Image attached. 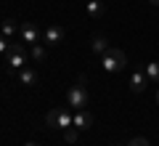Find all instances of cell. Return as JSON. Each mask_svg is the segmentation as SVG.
Returning a JSON list of instances; mask_svg holds the SVG:
<instances>
[{"label": "cell", "mask_w": 159, "mask_h": 146, "mask_svg": "<svg viewBox=\"0 0 159 146\" xmlns=\"http://www.w3.org/2000/svg\"><path fill=\"white\" fill-rule=\"evenodd\" d=\"M19 82L21 85H27V88H34V85L40 82V77H37V72L34 69H29V67H24V69H19Z\"/></svg>", "instance_id": "cell-8"}, {"label": "cell", "mask_w": 159, "mask_h": 146, "mask_svg": "<svg viewBox=\"0 0 159 146\" xmlns=\"http://www.w3.org/2000/svg\"><path fill=\"white\" fill-rule=\"evenodd\" d=\"M148 3H151V6H159V0H148Z\"/></svg>", "instance_id": "cell-18"}, {"label": "cell", "mask_w": 159, "mask_h": 146, "mask_svg": "<svg viewBox=\"0 0 159 146\" xmlns=\"http://www.w3.org/2000/svg\"><path fill=\"white\" fill-rule=\"evenodd\" d=\"M16 32H19V21H16V19H6V21H3V27H0V35L11 40Z\"/></svg>", "instance_id": "cell-11"}, {"label": "cell", "mask_w": 159, "mask_h": 146, "mask_svg": "<svg viewBox=\"0 0 159 146\" xmlns=\"http://www.w3.org/2000/svg\"><path fill=\"white\" fill-rule=\"evenodd\" d=\"M72 120H74V117L66 112V109L56 106V109H51V112H48L45 122H48V128H53V130H66V128H72Z\"/></svg>", "instance_id": "cell-4"}, {"label": "cell", "mask_w": 159, "mask_h": 146, "mask_svg": "<svg viewBox=\"0 0 159 146\" xmlns=\"http://www.w3.org/2000/svg\"><path fill=\"white\" fill-rule=\"evenodd\" d=\"M24 146H40V144H24Z\"/></svg>", "instance_id": "cell-19"}, {"label": "cell", "mask_w": 159, "mask_h": 146, "mask_svg": "<svg viewBox=\"0 0 159 146\" xmlns=\"http://www.w3.org/2000/svg\"><path fill=\"white\" fill-rule=\"evenodd\" d=\"M157 101H159V93H157Z\"/></svg>", "instance_id": "cell-20"}, {"label": "cell", "mask_w": 159, "mask_h": 146, "mask_svg": "<svg viewBox=\"0 0 159 146\" xmlns=\"http://www.w3.org/2000/svg\"><path fill=\"white\" fill-rule=\"evenodd\" d=\"M19 35H21V40H24V43H29V45L40 43V29H37V24H34V21H24L21 27H19Z\"/></svg>", "instance_id": "cell-6"}, {"label": "cell", "mask_w": 159, "mask_h": 146, "mask_svg": "<svg viewBox=\"0 0 159 146\" xmlns=\"http://www.w3.org/2000/svg\"><path fill=\"white\" fill-rule=\"evenodd\" d=\"M125 64H127V56H125V51H119V48H109V51L101 56L103 72H122Z\"/></svg>", "instance_id": "cell-2"}, {"label": "cell", "mask_w": 159, "mask_h": 146, "mask_svg": "<svg viewBox=\"0 0 159 146\" xmlns=\"http://www.w3.org/2000/svg\"><path fill=\"white\" fill-rule=\"evenodd\" d=\"M127 146H151V144H148L146 138H133V141H130Z\"/></svg>", "instance_id": "cell-17"}, {"label": "cell", "mask_w": 159, "mask_h": 146, "mask_svg": "<svg viewBox=\"0 0 159 146\" xmlns=\"http://www.w3.org/2000/svg\"><path fill=\"white\" fill-rule=\"evenodd\" d=\"M8 45H11V43H8V37L0 35V56H6V53H8Z\"/></svg>", "instance_id": "cell-16"}, {"label": "cell", "mask_w": 159, "mask_h": 146, "mask_svg": "<svg viewBox=\"0 0 159 146\" xmlns=\"http://www.w3.org/2000/svg\"><path fill=\"white\" fill-rule=\"evenodd\" d=\"M109 48H111V43H109L103 35H96V37L90 40V51H93V53H98V56H103Z\"/></svg>", "instance_id": "cell-10"}, {"label": "cell", "mask_w": 159, "mask_h": 146, "mask_svg": "<svg viewBox=\"0 0 159 146\" xmlns=\"http://www.w3.org/2000/svg\"><path fill=\"white\" fill-rule=\"evenodd\" d=\"M32 59H34V61H45V48H43V43H34L32 45Z\"/></svg>", "instance_id": "cell-14"}, {"label": "cell", "mask_w": 159, "mask_h": 146, "mask_svg": "<svg viewBox=\"0 0 159 146\" xmlns=\"http://www.w3.org/2000/svg\"><path fill=\"white\" fill-rule=\"evenodd\" d=\"M146 82H148L146 72H143V69H133V77H130L133 93H143V90H146Z\"/></svg>", "instance_id": "cell-7"}, {"label": "cell", "mask_w": 159, "mask_h": 146, "mask_svg": "<svg viewBox=\"0 0 159 146\" xmlns=\"http://www.w3.org/2000/svg\"><path fill=\"white\" fill-rule=\"evenodd\" d=\"M66 101H69V106L77 109V112L90 106V93L85 90V77H80L77 85H72V88L66 90Z\"/></svg>", "instance_id": "cell-1"}, {"label": "cell", "mask_w": 159, "mask_h": 146, "mask_svg": "<svg viewBox=\"0 0 159 146\" xmlns=\"http://www.w3.org/2000/svg\"><path fill=\"white\" fill-rule=\"evenodd\" d=\"M40 40H43V45H58V43H64V27H58V24H48V27L40 32Z\"/></svg>", "instance_id": "cell-5"}, {"label": "cell", "mask_w": 159, "mask_h": 146, "mask_svg": "<svg viewBox=\"0 0 159 146\" xmlns=\"http://www.w3.org/2000/svg\"><path fill=\"white\" fill-rule=\"evenodd\" d=\"M143 72H146V77L151 80V82H159V61H148L146 67H143Z\"/></svg>", "instance_id": "cell-12"}, {"label": "cell", "mask_w": 159, "mask_h": 146, "mask_svg": "<svg viewBox=\"0 0 159 146\" xmlns=\"http://www.w3.org/2000/svg\"><path fill=\"white\" fill-rule=\"evenodd\" d=\"M72 125L77 130H88L93 125V114H88V109H80L77 114H74V120H72Z\"/></svg>", "instance_id": "cell-9"}, {"label": "cell", "mask_w": 159, "mask_h": 146, "mask_svg": "<svg viewBox=\"0 0 159 146\" xmlns=\"http://www.w3.org/2000/svg\"><path fill=\"white\" fill-rule=\"evenodd\" d=\"M77 133H80V130L74 128V125L66 128V130H64V141H66V144H74V141H77Z\"/></svg>", "instance_id": "cell-15"}, {"label": "cell", "mask_w": 159, "mask_h": 146, "mask_svg": "<svg viewBox=\"0 0 159 146\" xmlns=\"http://www.w3.org/2000/svg\"><path fill=\"white\" fill-rule=\"evenodd\" d=\"M88 13H90L93 19H101L103 16V3L101 0H90V3H88Z\"/></svg>", "instance_id": "cell-13"}, {"label": "cell", "mask_w": 159, "mask_h": 146, "mask_svg": "<svg viewBox=\"0 0 159 146\" xmlns=\"http://www.w3.org/2000/svg\"><path fill=\"white\" fill-rule=\"evenodd\" d=\"M6 67L11 69V72H19V69L27 67V51H24V45H19V43H11V45H8Z\"/></svg>", "instance_id": "cell-3"}]
</instances>
